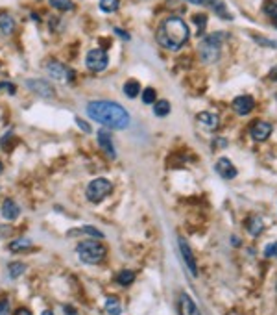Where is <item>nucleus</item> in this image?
Listing matches in <instances>:
<instances>
[{
  "label": "nucleus",
  "mask_w": 277,
  "mask_h": 315,
  "mask_svg": "<svg viewBox=\"0 0 277 315\" xmlns=\"http://www.w3.org/2000/svg\"><path fill=\"white\" fill-rule=\"evenodd\" d=\"M87 115L100 125L113 128V130H124L129 126V113L122 104L111 102V100H93L87 104Z\"/></svg>",
  "instance_id": "1"
},
{
  "label": "nucleus",
  "mask_w": 277,
  "mask_h": 315,
  "mask_svg": "<svg viewBox=\"0 0 277 315\" xmlns=\"http://www.w3.org/2000/svg\"><path fill=\"white\" fill-rule=\"evenodd\" d=\"M157 43L166 50L176 52L189 41L191 37V30L187 26V22L179 17H168L161 22L157 28Z\"/></svg>",
  "instance_id": "2"
},
{
  "label": "nucleus",
  "mask_w": 277,
  "mask_h": 315,
  "mask_svg": "<svg viewBox=\"0 0 277 315\" xmlns=\"http://www.w3.org/2000/svg\"><path fill=\"white\" fill-rule=\"evenodd\" d=\"M222 33H211L203 37L198 45V54L203 63H214L220 58V49H222Z\"/></svg>",
  "instance_id": "3"
},
{
  "label": "nucleus",
  "mask_w": 277,
  "mask_h": 315,
  "mask_svg": "<svg viewBox=\"0 0 277 315\" xmlns=\"http://www.w3.org/2000/svg\"><path fill=\"white\" fill-rule=\"evenodd\" d=\"M76 252H78V258L83 263H89V265L102 263L104 258H106V247L98 243V241H81L76 247Z\"/></svg>",
  "instance_id": "4"
},
{
  "label": "nucleus",
  "mask_w": 277,
  "mask_h": 315,
  "mask_svg": "<svg viewBox=\"0 0 277 315\" xmlns=\"http://www.w3.org/2000/svg\"><path fill=\"white\" fill-rule=\"evenodd\" d=\"M113 191V184L109 182L107 178H95L93 182H89L85 189V195H87V201L93 202V204H98L102 202L106 196L111 195Z\"/></svg>",
  "instance_id": "5"
},
{
  "label": "nucleus",
  "mask_w": 277,
  "mask_h": 315,
  "mask_svg": "<svg viewBox=\"0 0 277 315\" xmlns=\"http://www.w3.org/2000/svg\"><path fill=\"white\" fill-rule=\"evenodd\" d=\"M47 72L50 74L52 80L65 82V84H72L76 78V72L72 71V69H69V67L63 65L61 61H56V60H50L47 63Z\"/></svg>",
  "instance_id": "6"
},
{
  "label": "nucleus",
  "mask_w": 277,
  "mask_h": 315,
  "mask_svg": "<svg viewBox=\"0 0 277 315\" xmlns=\"http://www.w3.org/2000/svg\"><path fill=\"white\" fill-rule=\"evenodd\" d=\"M85 65H87V69L93 72L106 71L107 65H109V56L106 54V50L104 49H93L87 52Z\"/></svg>",
  "instance_id": "7"
},
{
  "label": "nucleus",
  "mask_w": 277,
  "mask_h": 315,
  "mask_svg": "<svg viewBox=\"0 0 277 315\" xmlns=\"http://www.w3.org/2000/svg\"><path fill=\"white\" fill-rule=\"evenodd\" d=\"M26 87L33 95H37V97H41V98L56 97V87H54L52 84H48L47 80H41V78H28Z\"/></svg>",
  "instance_id": "8"
},
{
  "label": "nucleus",
  "mask_w": 277,
  "mask_h": 315,
  "mask_svg": "<svg viewBox=\"0 0 277 315\" xmlns=\"http://www.w3.org/2000/svg\"><path fill=\"white\" fill-rule=\"evenodd\" d=\"M177 243H179V250H181V256H183V260H185V265L187 269L191 271V274L194 278L198 277V265H196V258H194V254H192V249L189 247V243H187V239L185 238H177Z\"/></svg>",
  "instance_id": "9"
},
{
  "label": "nucleus",
  "mask_w": 277,
  "mask_h": 315,
  "mask_svg": "<svg viewBox=\"0 0 277 315\" xmlns=\"http://www.w3.org/2000/svg\"><path fill=\"white\" fill-rule=\"evenodd\" d=\"M250 134L255 141H259V143L266 141L268 137L272 136V125L266 123V121H255L250 128Z\"/></svg>",
  "instance_id": "10"
},
{
  "label": "nucleus",
  "mask_w": 277,
  "mask_h": 315,
  "mask_svg": "<svg viewBox=\"0 0 277 315\" xmlns=\"http://www.w3.org/2000/svg\"><path fill=\"white\" fill-rule=\"evenodd\" d=\"M177 310H179V315H202L200 313V310H198L194 299L187 293L179 295V300H177Z\"/></svg>",
  "instance_id": "11"
},
{
  "label": "nucleus",
  "mask_w": 277,
  "mask_h": 315,
  "mask_svg": "<svg viewBox=\"0 0 277 315\" xmlns=\"http://www.w3.org/2000/svg\"><path fill=\"white\" fill-rule=\"evenodd\" d=\"M214 171L224 180H233L237 176V167H235L233 163H231V160H227V158H220L218 162H216V165H214Z\"/></svg>",
  "instance_id": "12"
},
{
  "label": "nucleus",
  "mask_w": 277,
  "mask_h": 315,
  "mask_svg": "<svg viewBox=\"0 0 277 315\" xmlns=\"http://www.w3.org/2000/svg\"><path fill=\"white\" fill-rule=\"evenodd\" d=\"M98 145H100L102 150L107 154L109 160H115V158H117V150H115V145H113L111 134H109L107 130L98 132Z\"/></svg>",
  "instance_id": "13"
},
{
  "label": "nucleus",
  "mask_w": 277,
  "mask_h": 315,
  "mask_svg": "<svg viewBox=\"0 0 277 315\" xmlns=\"http://www.w3.org/2000/svg\"><path fill=\"white\" fill-rule=\"evenodd\" d=\"M253 108H255V100L250 95H242V97H237L233 100V109L239 115H248Z\"/></svg>",
  "instance_id": "14"
},
{
  "label": "nucleus",
  "mask_w": 277,
  "mask_h": 315,
  "mask_svg": "<svg viewBox=\"0 0 277 315\" xmlns=\"http://www.w3.org/2000/svg\"><path fill=\"white\" fill-rule=\"evenodd\" d=\"M0 213H2V217H4L6 221H15V219L21 215V208H19V204H17L15 201L6 199L4 204H2V210H0Z\"/></svg>",
  "instance_id": "15"
},
{
  "label": "nucleus",
  "mask_w": 277,
  "mask_h": 315,
  "mask_svg": "<svg viewBox=\"0 0 277 315\" xmlns=\"http://www.w3.org/2000/svg\"><path fill=\"white\" fill-rule=\"evenodd\" d=\"M196 121L209 132L216 130V128H218V123H220L218 117H216L214 113H211V111H202V113H198Z\"/></svg>",
  "instance_id": "16"
},
{
  "label": "nucleus",
  "mask_w": 277,
  "mask_h": 315,
  "mask_svg": "<svg viewBox=\"0 0 277 315\" xmlns=\"http://www.w3.org/2000/svg\"><path fill=\"white\" fill-rule=\"evenodd\" d=\"M0 32L4 35H10V33L15 32V19H13L10 11H0Z\"/></svg>",
  "instance_id": "17"
},
{
  "label": "nucleus",
  "mask_w": 277,
  "mask_h": 315,
  "mask_svg": "<svg viewBox=\"0 0 277 315\" xmlns=\"http://www.w3.org/2000/svg\"><path fill=\"white\" fill-rule=\"evenodd\" d=\"M207 6L209 8H213L216 13H218L222 19H227V21H231L233 17H231V13L227 11V6L222 2V0H207Z\"/></svg>",
  "instance_id": "18"
},
{
  "label": "nucleus",
  "mask_w": 277,
  "mask_h": 315,
  "mask_svg": "<svg viewBox=\"0 0 277 315\" xmlns=\"http://www.w3.org/2000/svg\"><path fill=\"white\" fill-rule=\"evenodd\" d=\"M246 226H248V232H250L251 235H259L262 230H264V223H262V219L257 217V215L250 217V221L246 223Z\"/></svg>",
  "instance_id": "19"
},
{
  "label": "nucleus",
  "mask_w": 277,
  "mask_h": 315,
  "mask_svg": "<svg viewBox=\"0 0 277 315\" xmlns=\"http://www.w3.org/2000/svg\"><path fill=\"white\" fill-rule=\"evenodd\" d=\"M104 310L107 311V315H120V313H122V306H120V300L115 299V297H109V299H106Z\"/></svg>",
  "instance_id": "20"
},
{
  "label": "nucleus",
  "mask_w": 277,
  "mask_h": 315,
  "mask_svg": "<svg viewBox=\"0 0 277 315\" xmlns=\"http://www.w3.org/2000/svg\"><path fill=\"white\" fill-rule=\"evenodd\" d=\"M24 271H26V265H24V263H21V261H11L10 265H8V277H10L11 280H15V278L22 277V274H24Z\"/></svg>",
  "instance_id": "21"
},
{
  "label": "nucleus",
  "mask_w": 277,
  "mask_h": 315,
  "mask_svg": "<svg viewBox=\"0 0 277 315\" xmlns=\"http://www.w3.org/2000/svg\"><path fill=\"white\" fill-rule=\"evenodd\" d=\"M30 247H32V241H30V239H26V238H21V239L11 241L8 249H10L11 252H24V250H28Z\"/></svg>",
  "instance_id": "22"
},
{
  "label": "nucleus",
  "mask_w": 277,
  "mask_h": 315,
  "mask_svg": "<svg viewBox=\"0 0 277 315\" xmlns=\"http://www.w3.org/2000/svg\"><path fill=\"white\" fill-rule=\"evenodd\" d=\"M141 93V86H138L137 80H128L124 84V95L129 98H135Z\"/></svg>",
  "instance_id": "23"
},
{
  "label": "nucleus",
  "mask_w": 277,
  "mask_h": 315,
  "mask_svg": "<svg viewBox=\"0 0 277 315\" xmlns=\"http://www.w3.org/2000/svg\"><path fill=\"white\" fill-rule=\"evenodd\" d=\"M76 234H87L96 239H104V232H100V230L95 228V226H83V228H80V230H72V232H70V235H76Z\"/></svg>",
  "instance_id": "24"
},
{
  "label": "nucleus",
  "mask_w": 277,
  "mask_h": 315,
  "mask_svg": "<svg viewBox=\"0 0 277 315\" xmlns=\"http://www.w3.org/2000/svg\"><path fill=\"white\" fill-rule=\"evenodd\" d=\"M154 113L157 117H166L170 113V102L168 100H159V102L154 104Z\"/></svg>",
  "instance_id": "25"
},
{
  "label": "nucleus",
  "mask_w": 277,
  "mask_h": 315,
  "mask_svg": "<svg viewBox=\"0 0 277 315\" xmlns=\"http://www.w3.org/2000/svg\"><path fill=\"white\" fill-rule=\"evenodd\" d=\"M48 4L59 11H72L74 10V2H70V0H48Z\"/></svg>",
  "instance_id": "26"
},
{
  "label": "nucleus",
  "mask_w": 277,
  "mask_h": 315,
  "mask_svg": "<svg viewBox=\"0 0 277 315\" xmlns=\"http://www.w3.org/2000/svg\"><path fill=\"white\" fill-rule=\"evenodd\" d=\"M135 280V272L133 271H120L118 272V277H117V282L120 284V286H129V284L133 282Z\"/></svg>",
  "instance_id": "27"
},
{
  "label": "nucleus",
  "mask_w": 277,
  "mask_h": 315,
  "mask_svg": "<svg viewBox=\"0 0 277 315\" xmlns=\"http://www.w3.org/2000/svg\"><path fill=\"white\" fill-rule=\"evenodd\" d=\"M120 6V0H100V10L104 13H113V11L118 10Z\"/></svg>",
  "instance_id": "28"
},
{
  "label": "nucleus",
  "mask_w": 277,
  "mask_h": 315,
  "mask_svg": "<svg viewBox=\"0 0 277 315\" xmlns=\"http://www.w3.org/2000/svg\"><path fill=\"white\" fill-rule=\"evenodd\" d=\"M264 13H266L270 19H275L277 17V0H266V4H264Z\"/></svg>",
  "instance_id": "29"
},
{
  "label": "nucleus",
  "mask_w": 277,
  "mask_h": 315,
  "mask_svg": "<svg viewBox=\"0 0 277 315\" xmlns=\"http://www.w3.org/2000/svg\"><path fill=\"white\" fill-rule=\"evenodd\" d=\"M155 98H157V95H155V89L154 87H146L143 91V100L144 104H155Z\"/></svg>",
  "instance_id": "30"
},
{
  "label": "nucleus",
  "mask_w": 277,
  "mask_h": 315,
  "mask_svg": "<svg viewBox=\"0 0 277 315\" xmlns=\"http://www.w3.org/2000/svg\"><path fill=\"white\" fill-rule=\"evenodd\" d=\"M11 311V302L8 297H0V315H10Z\"/></svg>",
  "instance_id": "31"
},
{
  "label": "nucleus",
  "mask_w": 277,
  "mask_h": 315,
  "mask_svg": "<svg viewBox=\"0 0 277 315\" xmlns=\"http://www.w3.org/2000/svg\"><path fill=\"white\" fill-rule=\"evenodd\" d=\"M192 21L196 22V26L200 28V33H202V28H205V22H207V17L203 15V13H198V15L192 17Z\"/></svg>",
  "instance_id": "32"
},
{
  "label": "nucleus",
  "mask_w": 277,
  "mask_h": 315,
  "mask_svg": "<svg viewBox=\"0 0 277 315\" xmlns=\"http://www.w3.org/2000/svg\"><path fill=\"white\" fill-rule=\"evenodd\" d=\"M264 256H266V258H277V243L266 245V249H264Z\"/></svg>",
  "instance_id": "33"
},
{
  "label": "nucleus",
  "mask_w": 277,
  "mask_h": 315,
  "mask_svg": "<svg viewBox=\"0 0 277 315\" xmlns=\"http://www.w3.org/2000/svg\"><path fill=\"white\" fill-rule=\"evenodd\" d=\"M2 89H6L10 95H15V91H17V87L13 86L11 82H0V91H2Z\"/></svg>",
  "instance_id": "34"
},
{
  "label": "nucleus",
  "mask_w": 277,
  "mask_h": 315,
  "mask_svg": "<svg viewBox=\"0 0 277 315\" xmlns=\"http://www.w3.org/2000/svg\"><path fill=\"white\" fill-rule=\"evenodd\" d=\"M113 32L117 33L118 37L120 39H124V41H129V39H131V35H129L128 32H124V30H120V28H113Z\"/></svg>",
  "instance_id": "35"
},
{
  "label": "nucleus",
  "mask_w": 277,
  "mask_h": 315,
  "mask_svg": "<svg viewBox=\"0 0 277 315\" xmlns=\"http://www.w3.org/2000/svg\"><path fill=\"white\" fill-rule=\"evenodd\" d=\"M76 125L80 126V128L85 132V134H91V125H89V123H83L81 119H76Z\"/></svg>",
  "instance_id": "36"
},
{
  "label": "nucleus",
  "mask_w": 277,
  "mask_h": 315,
  "mask_svg": "<svg viewBox=\"0 0 277 315\" xmlns=\"http://www.w3.org/2000/svg\"><path fill=\"white\" fill-rule=\"evenodd\" d=\"M187 2L194 6H207V0H187Z\"/></svg>",
  "instance_id": "37"
},
{
  "label": "nucleus",
  "mask_w": 277,
  "mask_h": 315,
  "mask_svg": "<svg viewBox=\"0 0 277 315\" xmlns=\"http://www.w3.org/2000/svg\"><path fill=\"white\" fill-rule=\"evenodd\" d=\"M268 78L273 82H277V67H273L272 71H270V74H268Z\"/></svg>",
  "instance_id": "38"
},
{
  "label": "nucleus",
  "mask_w": 277,
  "mask_h": 315,
  "mask_svg": "<svg viewBox=\"0 0 277 315\" xmlns=\"http://www.w3.org/2000/svg\"><path fill=\"white\" fill-rule=\"evenodd\" d=\"M15 315H32V311L26 310V308H19V310L15 311Z\"/></svg>",
  "instance_id": "39"
},
{
  "label": "nucleus",
  "mask_w": 277,
  "mask_h": 315,
  "mask_svg": "<svg viewBox=\"0 0 277 315\" xmlns=\"http://www.w3.org/2000/svg\"><path fill=\"white\" fill-rule=\"evenodd\" d=\"M63 310H65V313L67 315H78V311H76L74 308H70V306H65Z\"/></svg>",
  "instance_id": "40"
},
{
  "label": "nucleus",
  "mask_w": 277,
  "mask_h": 315,
  "mask_svg": "<svg viewBox=\"0 0 277 315\" xmlns=\"http://www.w3.org/2000/svg\"><path fill=\"white\" fill-rule=\"evenodd\" d=\"M41 315H54V311H50V310H44V311H43V313H41Z\"/></svg>",
  "instance_id": "41"
},
{
  "label": "nucleus",
  "mask_w": 277,
  "mask_h": 315,
  "mask_svg": "<svg viewBox=\"0 0 277 315\" xmlns=\"http://www.w3.org/2000/svg\"><path fill=\"white\" fill-rule=\"evenodd\" d=\"M2 171H4V165H2V162H0V174H2Z\"/></svg>",
  "instance_id": "42"
},
{
  "label": "nucleus",
  "mask_w": 277,
  "mask_h": 315,
  "mask_svg": "<svg viewBox=\"0 0 277 315\" xmlns=\"http://www.w3.org/2000/svg\"><path fill=\"white\" fill-rule=\"evenodd\" d=\"M272 22H273V26H275V28H277V17H275V19H273V21H272Z\"/></svg>",
  "instance_id": "43"
},
{
  "label": "nucleus",
  "mask_w": 277,
  "mask_h": 315,
  "mask_svg": "<svg viewBox=\"0 0 277 315\" xmlns=\"http://www.w3.org/2000/svg\"><path fill=\"white\" fill-rule=\"evenodd\" d=\"M231 315H239V313H231Z\"/></svg>",
  "instance_id": "44"
}]
</instances>
